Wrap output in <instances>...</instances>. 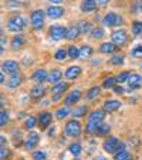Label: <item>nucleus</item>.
<instances>
[{"label": "nucleus", "mask_w": 142, "mask_h": 160, "mask_svg": "<svg viewBox=\"0 0 142 160\" xmlns=\"http://www.w3.org/2000/svg\"><path fill=\"white\" fill-rule=\"evenodd\" d=\"M80 133H81V123H80L78 121L73 119V121L67 122V125H66V135L67 136H70V138H77V136H80Z\"/></svg>", "instance_id": "nucleus-3"}, {"label": "nucleus", "mask_w": 142, "mask_h": 160, "mask_svg": "<svg viewBox=\"0 0 142 160\" xmlns=\"http://www.w3.org/2000/svg\"><path fill=\"white\" fill-rule=\"evenodd\" d=\"M63 14H64V10L58 6H50L47 9V16L50 18H60Z\"/></svg>", "instance_id": "nucleus-16"}, {"label": "nucleus", "mask_w": 142, "mask_h": 160, "mask_svg": "<svg viewBox=\"0 0 142 160\" xmlns=\"http://www.w3.org/2000/svg\"><path fill=\"white\" fill-rule=\"evenodd\" d=\"M85 113H87V106H81V108H77V109H74V111L71 112V115L76 116V118H81V116H84Z\"/></svg>", "instance_id": "nucleus-36"}, {"label": "nucleus", "mask_w": 142, "mask_h": 160, "mask_svg": "<svg viewBox=\"0 0 142 160\" xmlns=\"http://www.w3.org/2000/svg\"><path fill=\"white\" fill-rule=\"evenodd\" d=\"M105 119V112L104 111H94L92 113H90L88 116V123L85 126V130L88 133H95L100 126V123H103V121Z\"/></svg>", "instance_id": "nucleus-1"}, {"label": "nucleus", "mask_w": 142, "mask_h": 160, "mask_svg": "<svg viewBox=\"0 0 142 160\" xmlns=\"http://www.w3.org/2000/svg\"><path fill=\"white\" fill-rule=\"evenodd\" d=\"M61 78H63V74H61V71L60 70H53L49 74V79H47V81H49L50 84H58Z\"/></svg>", "instance_id": "nucleus-19"}, {"label": "nucleus", "mask_w": 142, "mask_h": 160, "mask_svg": "<svg viewBox=\"0 0 142 160\" xmlns=\"http://www.w3.org/2000/svg\"><path fill=\"white\" fill-rule=\"evenodd\" d=\"M115 82H117V78H114V77H108V78L104 81L103 87L104 88H114L115 87Z\"/></svg>", "instance_id": "nucleus-40"}, {"label": "nucleus", "mask_w": 142, "mask_h": 160, "mask_svg": "<svg viewBox=\"0 0 142 160\" xmlns=\"http://www.w3.org/2000/svg\"><path fill=\"white\" fill-rule=\"evenodd\" d=\"M115 48H117V45L114 42H104V44H101L100 51L104 52V54H111V52L115 51Z\"/></svg>", "instance_id": "nucleus-20"}, {"label": "nucleus", "mask_w": 142, "mask_h": 160, "mask_svg": "<svg viewBox=\"0 0 142 160\" xmlns=\"http://www.w3.org/2000/svg\"><path fill=\"white\" fill-rule=\"evenodd\" d=\"M92 160H108V159H105V157H103V156H97V157H94Z\"/></svg>", "instance_id": "nucleus-51"}, {"label": "nucleus", "mask_w": 142, "mask_h": 160, "mask_svg": "<svg viewBox=\"0 0 142 160\" xmlns=\"http://www.w3.org/2000/svg\"><path fill=\"white\" fill-rule=\"evenodd\" d=\"M91 54H92V48L90 45H82L80 48V58H88L91 57Z\"/></svg>", "instance_id": "nucleus-27"}, {"label": "nucleus", "mask_w": 142, "mask_h": 160, "mask_svg": "<svg viewBox=\"0 0 142 160\" xmlns=\"http://www.w3.org/2000/svg\"><path fill=\"white\" fill-rule=\"evenodd\" d=\"M44 12L43 10H34L33 13H31V26H33L34 28H41L43 26H44Z\"/></svg>", "instance_id": "nucleus-6"}, {"label": "nucleus", "mask_w": 142, "mask_h": 160, "mask_svg": "<svg viewBox=\"0 0 142 160\" xmlns=\"http://www.w3.org/2000/svg\"><path fill=\"white\" fill-rule=\"evenodd\" d=\"M111 38H112V42H114L115 45H124L125 42H127V31L125 30H117L114 31V33L111 34Z\"/></svg>", "instance_id": "nucleus-7"}, {"label": "nucleus", "mask_w": 142, "mask_h": 160, "mask_svg": "<svg viewBox=\"0 0 142 160\" xmlns=\"http://www.w3.org/2000/svg\"><path fill=\"white\" fill-rule=\"evenodd\" d=\"M2 68H3V72H7V74H10V75H14V74L18 72V64L13 60L4 61Z\"/></svg>", "instance_id": "nucleus-8"}, {"label": "nucleus", "mask_w": 142, "mask_h": 160, "mask_svg": "<svg viewBox=\"0 0 142 160\" xmlns=\"http://www.w3.org/2000/svg\"><path fill=\"white\" fill-rule=\"evenodd\" d=\"M26 27V20L21 16H13L12 18H9L7 21V28L13 33H20Z\"/></svg>", "instance_id": "nucleus-2"}, {"label": "nucleus", "mask_w": 142, "mask_h": 160, "mask_svg": "<svg viewBox=\"0 0 142 160\" xmlns=\"http://www.w3.org/2000/svg\"><path fill=\"white\" fill-rule=\"evenodd\" d=\"M142 84V77L138 74H131L129 78H128V85H129L131 89H138Z\"/></svg>", "instance_id": "nucleus-12"}, {"label": "nucleus", "mask_w": 142, "mask_h": 160, "mask_svg": "<svg viewBox=\"0 0 142 160\" xmlns=\"http://www.w3.org/2000/svg\"><path fill=\"white\" fill-rule=\"evenodd\" d=\"M20 82H21L20 77H18L17 74H14V75H12L9 79H7L6 85H7V87H9V88H17L18 85H20Z\"/></svg>", "instance_id": "nucleus-23"}, {"label": "nucleus", "mask_w": 142, "mask_h": 160, "mask_svg": "<svg viewBox=\"0 0 142 160\" xmlns=\"http://www.w3.org/2000/svg\"><path fill=\"white\" fill-rule=\"evenodd\" d=\"M115 160H131V154L128 153L127 150H125L124 148H121L119 150L115 153V157H114Z\"/></svg>", "instance_id": "nucleus-24"}, {"label": "nucleus", "mask_w": 142, "mask_h": 160, "mask_svg": "<svg viewBox=\"0 0 142 160\" xmlns=\"http://www.w3.org/2000/svg\"><path fill=\"white\" fill-rule=\"evenodd\" d=\"M129 75H131V74L128 72V71H125V72H121V74H119V75L117 77V82H119V84H122V82L128 81V78H129Z\"/></svg>", "instance_id": "nucleus-42"}, {"label": "nucleus", "mask_w": 142, "mask_h": 160, "mask_svg": "<svg viewBox=\"0 0 142 160\" xmlns=\"http://www.w3.org/2000/svg\"><path fill=\"white\" fill-rule=\"evenodd\" d=\"M70 153L74 154V156H80V153L82 152V148L81 145H78V143H73V145H70Z\"/></svg>", "instance_id": "nucleus-31"}, {"label": "nucleus", "mask_w": 142, "mask_h": 160, "mask_svg": "<svg viewBox=\"0 0 142 160\" xmlns=\"http://www.w3.org/2000/svg\"><path fill=\"white\" fill-rule=\"evenodd\" d=\"M70 113V111H68V108L67 106H64V108H58L57 109V112H55V116H57V119H64L67 115Z\"/></svg>", "instance_id": "nucleus-37"}, {"label": "nucleus", "mask_w": 142, "mask_h": 160, "mask_svg": "<svg viewBox=\"0 0 142 160\" xmlns=\"http://www.w3.org/2000/svg\"><path fill=\"white\" fill-rule=\"evenodd\" d=\"M117 20H118V16L111 12V13H108V14H105V17L103 18V24L107 26V27H111V26L117 24Z\"/></svg>", "instance_id": "nucleus-18"}, {"label": "nucleus", "mask_w": 142, "mask_h": 160, "mask_svg": "<svg viewBox=\"0 0 142 160\" xmlns=\"http://www.w3.org/2000/svg\"><path fill=\"white\" fill-rule=\"evenodd\" d=\"M132 55H134V57H142V45H138V47H135V48H134Z\"/></svg>", "instance_id": "nucleus-45"}, {"label": "nucleus", "mask_w": 142, "mask_h": 160, "mask_svg": "<svg viewBox=\"0 0 142 160\" xmlns=\"http://www.w3.org/2000/svg\"><path fill=\"white\" fill-rule=\"evenodd\" d=\"M40 126L41 128H47L50 125V122H51V113H49V112H44V113H41L40 115Z\"/></svg>", "instance_id": "nucleus-21"}, {"label": "nucleus", "mask_w": 142, "mask_h": 160, "mask_svg": "<svg viewBox=\"0 0 142 160\" xmlns=\"http://www.w3.org/2000/svg\"><path fill=\"white\" fill-rule=\"evenodd\" d=\"M31 78H33V81H36L37 84H41V82H44V81H47V79H49V74H47V71L45 70H37L36 72L33 74V77H31Z\"/></svg>", "instance_id": "nucleus-15"}, {"label": "nucleus", "mask_w": 142, "mask_h": 160, "mask_svg": "<svg viewBox=\"0 0 142 160\" xmlns=\"http://www.w3.org/2000/svg\"><path fill=\"white\" fill-rule=\"evenodd\" d=\"M114 92L119 95V94H124V89H122L121 87H114Z\"/></svg>", "instance_id": "nucleus-46"}, {"label": "nucleus", "mask_w": 142, "mask_h": 160, "mask_svg": "<svg viewBox=\"0 0 142 160\" xmlns=\"http://www.w3.org/2000/svg\"><path fill=\"white\" fill-rule=\"evenodd\" d=\"M7 156H9V150H7V148L6 146H2V148H0V159L6 160Z\"/></svg>", "instance_id": "nucleus-44"}, {"label": "nucleus", "mask_w": 142, "mask_h": 160, "mask_svg": "<svg viewBox=\"0 0 142 160\" xmlns=\"http://www.w3.org/2000/svg\"><path fill=\"white\" fill-rule=\"evenodd\" d=\"M80 74H81V68H80L78 65H71V67H68L66 71V78L76 79L80 77Z\"/></svg>", "instance_id": "nucleus-14"}, {"label": "nucleus", "mask_w": 142, "mask_h": 160, "mask_svg": "<svg viewBox=\"0 0 142 160\" xmlns=\"http://www.w3.org/2000/svg\"><path fill=\"white\" fill-rule=\"evenodd\" d=\"M36 123H37V119L34 118V116H29V118L26 119L24 128H26V129H33V128L36 126Z\"/></svg>", "instance_id": "nucleus-38"}, {"label": "nucleus", "mask_w": 142, "mask_h": 160, "mask_svg": "<svg viewBox=\"0 0 142 160\" xmlns=\"http://www.w3.org/2000/svg\"><path fill=\"white\" fill-rule=\"evenodd\" d=\"M0 82H2V84L4 82V72L3 71H2V74H0Z\"/></svg>", "instance_id": "nucleus-49"}, {"label": "nucleus", "mask_w": 142, "mask_h": 160, "mask_svg": "<svg viewBox=\"0 0 142 160\" xmlns=\"http://www.w3.org/2000/svg\"><path fill=\"white\" fill-rule=\"evenodd\" d=\"M109 130H111V128H109V125H107V123H100V126H98V129H97V135L98 136H105V135H108L109 133Z\"/></svg>", "instance_id": "nucleus-28"}, {"label": "nucleus", "mask_w": 142, "mask_h": 160, "mask_svg": "<svg viewBox=\"0 0 142 160\" xmlns=\"http://www.w3.org/2000/svg\"><path fill=\"white\" fill-rule=\"evenodd\" d=\"M0 140H2V146H6V145H4V143H6V139H4V136H3V135L0 136Z\"/></svg>", "instance_id": "nucleus-50"}, {"label": "nucleus", "mask_w": 142, "mask_h": 160, "mask_svg": "<svg viewBox=\"0 0 142 160\" xmlns=\"http://www.w3.org/2000/svg\"><path fill=\"white\" fill-rule=\"evenodd\" d=\"M67 88H68V84H67V82H58V84H55L54 88L51 89V94L54 95V98H53V99H54V101L60 99L61 95H63L64 92L67 91Z\"/></svg>", "instance_id": "nucleus-9"}, {"label": "nucleus", "mask_w": 142, "mask_h": 160, "mask_svg": "<svg viewBox=\"0 0 142 160\" xmlns=\"http://www.w3.org/2000/svg\"><path fill=\"white\" fill-rule=\"evenodd\" d=\"M78 34H81L80 33V30H78V27H77V26L74 27L73 26V27H70L68 30H67V37L66 38L67 40H76L77 37H78Z\"/></svg>", "instance_id": "nucleus-26"}, {"label": "nucleus", "mask_w": 142, "mask_h": 160, "mask_svg": "<svg viewBox=\"0 0 142 160\" xmlns=\"http://www.w3.org/2000/svg\"><path fill=\"white\" fill-rule=\"evenodd\" d=\"M109 64H112V65H122V64H124V55H121V54L114 55V57L109 60Z\"/></svg>", "instance_id": "nucleus-35"}, {"label": "nucleus", "mask_w": 142, "mask_h": 160, "mask_svg": "<svg viewBox=\"0 0 142 160\" xmlns=\"http://www.w3.org/2000/svg\"><path fill=\"white\" fill-rule=\"evenodd\" d=\"M44 92H45V88H43V87H34L33 89H31V92H30V95H31V98H34V99H39V98H41L43 95H44Z\"/></svg>", "instance_id": "nucleus-25"}, {"label": "nucleus", "mask_w": 142, "mask_h": 160, "mask_svg": "<svg viewBox=\"0 0 142 160\" xmlns=\"http://www.w3.org/2000/svg\"><path fill=\"white\" fill-rule=\"evenodd\" d=\"M80 98H81V91L78 89H74L71 91L68 95L66 97V99H64V103H66V106H70V105H74L76 102H78Z\"/></svg>", "instance_id": "nucleus-10"}, {"label": "nucleus", "mask_w": 142, "mask_h": 160, "mask_svg": "<svg viewBox=\"0 0 142 160\" xmlns=\"http://www.w3.org/2000/svg\"><path fill=\"white\" fill-rule=\"evenodd\" d=\"M7 122H9V113L6 111H2V113H0V126H4Z\"/></svg>", "instance_id": "nucleus-41"}, {"label": "nucleus", "mask_w": 142, "mask_h": 160, "mask_svg": "<svg viewBox=\"0 0 142 160\" xmlns=\"http://www.w3.org/2000/svg\"><path fill=\"white\" fill-rule=\"evenodd\" d=\"M31 157H33V160H45V159H47V156H45L44 152H40V150L39 152H34Z\"/></svg>", "instance_id": "nucleus-43"}, {"label": "nucleus", "mask_w": 142, "mask_h": 160, "mask_svg": "<svg viewBox=\"0 0 142 160\" xmlns=\"http://www.w3.org/2000/svg\"><path fill=\"white\" fill-rule=\"evenodd\" d=\"M141 12H142V4H141Z\"/></svg>", "instance_id": "nucleus-52"}, {"label": "nucleus", "mask_w": 142, "mask_h": 160, "mask_svg": "<svg viewBox=\"0 0 142 160\" xmlns=\"http://www.w3.org/2000/svg\"><path fill=\"white\" fill-rule=\"evenodd\" d=\"M141 68H142V65H141Z\"/></svg>", "instance_id": "nucleus-54"}, {"label": "nucleus", "mask_w": 142, "mask_h": 160, "mask_svg": "<svg viewBox=\"0 0 142 160\" xmlns=\"http://www.w3.org/2000/svg\"><path fill=\"white\" fill-rule=\"evenodd\" d=\"M132 33L135 36H141L142 34V23L141 21H135L132 24Z\"/></svg>", "instance_id": "nucleus-39"}, {"label": "nucleus", "mask_w": 142, "mask_h": 160, "mask_svg": "<svg viewBox=\"0 0 142 160\" xmlns=\"http://www.w3.org/2000/svg\"><path fill=\"white\" fill-rule=\"evenodd\" d=\"M77 27H78L81 34H87V33H90V31H92V27H91L90 21H80Z\"/></svg>", "instance_id": "nucleus-22"}, {"label": "nucleus", "mask_w": 142, "mask_h": 160, "mask_svg": "<svg viewBox=\"0 0 142 160\" xmlns=\"http://www.w3.org/2000/svg\"><path fill=\"white\" fill-rule=\"evenodd\" d=\"M104 34H105V33H104V28H101V27L92 28V31H91V37H92V38H95V40L103 38Z\"/></svg>", "instance_id": "nucleus-32"}, {"label": "nucleus", "mask_w": 142, "mask_h": 160, "mask_svg": "<svg viewBox=\"0 0 142 160\" xmlns=\"http://www.w3.org/2000/svg\"><path fill=\"white\" fill-rule=\"evenodd\" d=\"M97 3H98L97 0H82L80 9H81V12H84V13L94 12L95 7H97Z\"/></svg>", "instance_id": "nucleus-11"}, {"label": "nucleus", "mask_w": 142, "mask_h": 160, "mask_svg": "<svg viewBox=\"0 0 142 160\" xmlns=\"http://www.w3.org/2000/svg\"><path fill=\"white\" fill-rule=\"evenodd\" d=\"M67 55H68V51H66V50L60 48V50H57V51H55L54 58H55L57 61H64V60L67 58Z\"/></svg>", "instance_id": "nucleus-34"}, {"label": "nucleus", "mask_w": 142, "mask_h": 160, "mask_svg": "<svg viewBox=\"0 0 142 160\" xmlns=\"http://www.w3.org/2000/svg\"><path fill=\"white\" fill-rule=\"evenodd\" d=\"M50 2H51L53 4H60V3H63L64 0H50Z\"/></svg>", "instance_id": "nucleus-48"}, {"label": "nucleus", "mask_w": 142, "mask_h": 160, "mask_svg": "<svg viewBox=\"0 0 142 160\" xmlns=\"http://www.w3.org/2000/svg\"><path fill=\"white\" fill-rule=\"evenodd\" d=\"M97 2L101 4V6H105V4H108V2H109V0H97Z\"/></svg>", "instance_id": "nucleus-47"}, {"label": "nucleus", "mask_w": 142, "mask_h": 160, "mask_svg": "<svg viewBox=\"0 0 142 160\" xmlns=\"http://www.w3.org/2000/svg\"><path fill=\"white\" fill-rule=\"evenodd\" d=\"M49 34H50V37H51V40L60 41V40L67 37V28H64L63 26H51L49 30Z\"/></svg>", "instance_id": "nucleus-4"}, {"label": "nucleus", "mask_w": 142, "mask_h": 160, "mask_svg": "<svg viewBox=\"0 0 142 160\" xmlns=\"http://www.w3.org/2000/svg\"><path fill=\"white\" fill-rule=\"evenodd\" d=\"M68 57L76 60V58H80V48H77L76 45H70L68 47Z\"/></svg>", "instance_id": "nucleus-30"}, {"label": "nucleus", "mask_w": 142, "mask_h": 160, "mask_svg": "<svg viewBox=\"0 0 142 160\" xmlns=\"http://www.w3.org/2000/svg\"><path fill=\"white\" fill-rule=\"evenodd\" d=\"M98 95H100V87H92L87 92V98H88V99H95Z\"/></svg>", "instance_id": "nucleus-33"}, {"label": "nucleus", "mask_w": 142, "mask_h": 160, "mask_svg": "<svg viewBox=\"0 0 142 160\" xmlns=\"http://www.w3.org/2000/svg\"><path fill=\"white\" fill-rule=\"evenodd\" d=\"M74 160H81V159H74Z\"/></svg>", "instance_id": "nucleus-53"}, {"label": "nucleus", "mask_w": 142, "mask_h": 160, "mask_svg": "<svg viewBox=\"0 0 142 160\" xmlns=\"http://www.w3.org/2000/svg\"><path fill=\"white\" fill-rule=\"evenodd\" d=\"M121 142L117 139V138H108V139L104 142V150L107 153H117L119 149H121Z\"/></svg>", "instance_id": "nucleus-5"}, {"label": "nucleus", "mask_w": 142, "mask_h": 160, "mask_svg": "<svg viewBox=\"0 0 142 160\" xmlns=\"http://www.w3.org/2000/svg\"><path fill=\"white\" fill-rule=\"evenodd\" d=\"M119 106H121V102H119V101L108 99V101H105V103H104V111L114 112V111H117V109H119Z\"/></svg>", "instance_id": "nucleus-17"}, {"label": "nucleus", "mask_w": 142, "mask_h": 160, "mask_svg": "<svg viewBox=\"0 0 142 160\" xmlns=\"http://www.w3.org/2000/svg\"><path fill=\"white\" fill-rule=\"evenodd\" d=\"M39 140H40V136L37 135V133H30V135L27 136V139H26V149H27V150L34 149L37 146V143H39Z\"/></svg>", "instance_id": "nucleus-13"}, {"label": "nucleus", "mask_w": 142, "mask_h": 160, "mask_svg": "<svg viewBox=\"0 0 142 160\" xmlns=\"http://www.w3.org/2000/svg\"><path fill=\"white\" fill-rule=\"evenodd\" d=\"M23 44H24V40H23L21 36H16L12 40V48L13 50H18Z\"/></svg>", "instance_id": "nucleus-29"}]
</instances>
